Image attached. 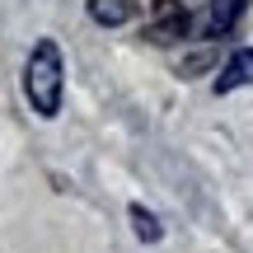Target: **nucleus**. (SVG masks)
Masks as SVG:
<instances>
[{
  "label": "nucleus",
  "mask_w": 253,
  "mask_h": 253,
  "mask_svg": "<svg viewBox=\"0 0 253 253\" xmlns=\"http://www.w3.org/2000/svg\"><path fill=\"white\" fill-rule=\"evenodd\" d=\"M61 89H66V66L56 42H38L24 61V99L33 103L38 118H56L61 113Z\"/></svg>",
  "instance_id": "f257e3e1"
},
{
  "label": "nucleus",
  "mask_w": 253,
  "mask_h": 253,
  "mask_svg": "<svg viewBox=\"0 0 253 253\" xmlns=\"http://www.w3.org/2000/svg\"><path fill=\"white\" fill-rule=\"evenodd\" d=\"M244 9H249V0H211L207 14H202V33H207V38L235 33V24L244 19Z\"/></svg>",
  "instance_id": "f03ea898"
},
{
  "label": "nucleus",
  "mask_w": 253,
  "mask_h": 253,
  "mask_svg": "<svg viewBox=\"0 0 253 253\" xmlns=\"http://www.w3.org/2000/svg\"><path fill=\"white\" fill-rule=\"evenodd\" d=\"M244 84H253V47L230 56V66L216 75V94H235V89H244Z\"/></svg>",
  "instance_id": "7ed1b4c3"
},
{
  "label": "nucleus",
  "mask_w": 253,
  "mask_h": 253,
  "mask_svg": "<svg viewBox=\"0 0 253 253\" xmlns=\"http://www.w3.org/2000/svg\"><path fill=\"white\" fill-rule=\"evenodd\" d=\"M89 19L103 24V28H118V24L131 19V5L126 0H89Z\"/></svg>",
  "instance_id": "20e7f679"
},
{
  "label": "nucleus",
  "mask_w": 253,
  "mask_h": 253,
  "mask_svg": "<svg viewBox=\"0 0 253 253\" xmlns=\"http://www.w3.org/2000/svg\"><path fill=\"white\" fill-rule=\"evenodd\" d=\"M183 33H188V14H183V9H169V19L150 28L155 42H173V38H183Z\"/></svg>",
  "instance_id": "39448f33"
},
{
  "label": "nucleus",
  "mask_w": 253,
  "mask_h": 253,
  "mask_svg": "<svg viewBox=\"0 0 253 253\" xmlns=\"http://www.w3.org/2000/svg\"><path fill=\"white\" fill-rule=\"evenodd\" d=\"M131 225H136V235H141L145 244H155V239L164 235L160 220H155V211H145V207H131Z\"/></svg>",
  "instance_id": "423d86ee"
}]
</instances>
